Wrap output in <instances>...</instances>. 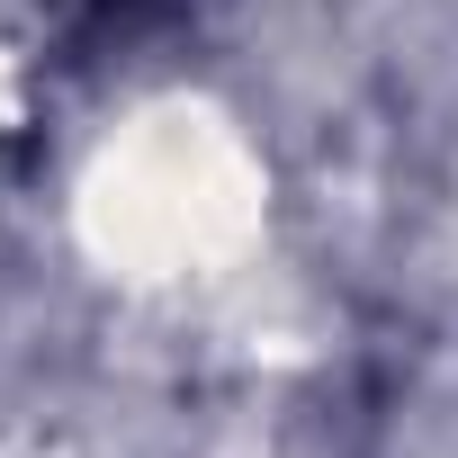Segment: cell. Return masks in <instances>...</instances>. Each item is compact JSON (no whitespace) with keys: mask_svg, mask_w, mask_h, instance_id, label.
Masks as SVG:
<instances>
[{"mask_svg":"<svg viewBox=\"0 0 458 458\" xmlns=\"http://www.w3.org/2000/svg\"><path fill=\"white\" fill-rule=\"evenodd\" d=\"M171 19V0H81V46H135L144 28H162Z\"/></svg>","mask_w":458,"mask_h":458,"instance_id":"obj_1","label":"cell"}]
</instances>
